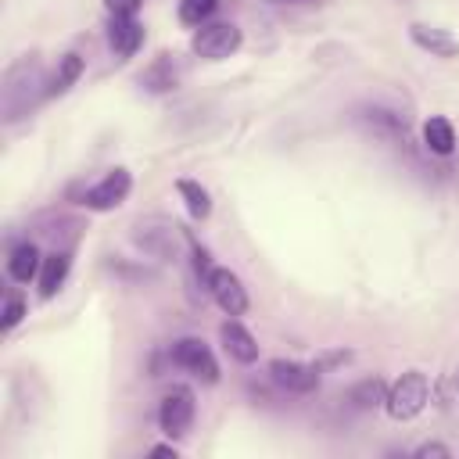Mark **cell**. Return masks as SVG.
Masks as SVG:
<instances>
[{
	"instance_id": "1",
	"label": "cell",
	"mask_w": 459,
	"mask_h": 459,
	"mask_svg": "<svg viewBox=\"0 0 459 459\" xmlns=\"http://www.w3.org/2000/svg\"><path fill=\"white\" fill-rule=\"evenodd\" d=\"M47 97V82H43V68L36 54H22L14 65H7L4 72V122H18L32 111V104Z\"/></svg>"
},
{
	"instance_id": "2",
	"label": "cell",
	"mask_w": 459,
	"mask_h": 459,
	"mask_svg": "<svg viewBox=\"0 0 459 459\" xmlns=\"http://www.w3.org/2000/svg\"><path fill=\"white\" fill-rule=\"evenodd\" d=\"M133 240H136L147 255H154V258H161V262H176V258L183 255V247H190V233H186L179 222L165 219V215H147V219H140V222L133 226Z\"/></svg>"
},
{
	"instance_id": "3",
	"label": "cell",
	"mask_w": 459,
	"mask_h": 459,
	"mask_svg": "<svg viewBox=\"0 0 459 459\" xmlns=\"http://www.w3.org/2000/svg\"><path fill=\"white\" fill-rule=\"evenodd\" d=\"M427 402H430V380H427V373H423V369H405V373L387 387L384 409H387L391 420L405 423V420H416V416L427 409Z\"/></svg>"
},
{
	"instance_id": "4",
	"label": "cell",
	"mask_w": 459,
	"mask_h": 459,
	"mask_svg": "<svg viewBox=\"0 0 459 459\" xmlns=\"http://www.w3.org/2000/svg\"><path fill=\"white\" fill-rule=\"evenodd\" d=\"M240 43H244V36H240V29L233 22H212V25H201L194 32L190 50L197 57H204V61H222L230 54H237Z\"/></svg>"
},
{
	"instance_id": "5",
	"label": "cell",
	"mask_w": 459,
	"mask_h": 459,
	"mask_svg": "<svg viewBox=\"0 0 459 459\" xmlns=\"http://www.w3.org/2000/svg\"><path fill=\"white\" fill-rule=\"evenodd\" d=\"M194 416H197L194 391H190V387H183V384L169 387V391H165V398H161V405H158V427H161L169 437H183V434L190 430Z\"/></svg>"
},
{
	"instance_id": "6",
	"label": "cell",
	"mask_w": 459,
	"mask_h": 459,
	"mask_svg": "<svg viewBox=\"0 0 459 459\" xmlns=\"http://www.w3.org/2000/svg\"><path fill=\"white\" fill-rule=\"evenodd\" d=\"M172 362L179 369H186L190 377H197L201 384H215L219 380V362H215L212 348L201 337H179L172 344Z\"/></svg>"
},
{
	"instance_id": "7",
	"label": "cell",
	"mask_w": 459,
	"mask_h": 459,
	"mask_svg": "<svg viewBox=\"0 0 459 459\" xmlns=\"http://www.w3.org/2000/svg\"><path fill=\"white\" fill-rule=\"evenodd\" d=\"M129 190H133L129 169H108L93 186H86L82 204H86L90 212H111V208H118V204L129 197Z\"/></svg>"
},
{
	"instance_id": "8",
	"label": "cell",
	"mask_w": 459,
	"mask_h": 459,
	"mask_svg": "<svg viewBox=\"0 0 459 459\" xmlns=\"http://www.w3.org/2000/svg\"><path fill=\"white\" fill-rule=\"evenodd\" d=\"M319 366L316 362H294V359H273L269 362V380L290 394H312L319 387Z\"/></svg>"
},
{
	"instance_id": "9",
	"label": "cell",
	"mask_w": 459,
	"mask_h": 459,
	"mask_svg": "<svg viewBox=\"0 0 459 459\" xmlns=\"http://www.w3.org/2000/svg\"><path fill=\"white\" fill-rule=\"evenodd\" d=\"M204 290L212 294V301H215L226 316H244V312H247V290H244V283H240V276H237L233 269L215 265L212 276H208V283H204Z\"/></svg>"
},
{
	"instance_id": "10",
	"label": "cell",
	"mask_w": 459,
	"mask_h": 459,
	"mask_svg": "<svg viewBox=\"0 0 459 459\" xmlns=\"http://www.w3.org/2000/svg\"><path fill=\"white\" fill-rule=\"evenodd\" d=\"M108 47L118 57H133L143 47V25L136 18H129V14H111V22H108Z\"/></svg>"
},
{
	"instance_id": "11",
	"label": "cell",
	"mask_w": 459,
	"mask_h": 459,
	"mask_svg": "<svg viewBox=\"0 0 459 459\" xmlns=\"http://www.w3.org/2000/svg\"><path fill=\"white\" fill-rule=\"evenodd\" d=\"M219 341H222V348H226V355H230L233 362L251 366V362L258 359V341H255L251 330H247L244 323H237V319H226V323L219 326Z\"/></svg>"
},
{
	"instance_id": "12",
	"label": "cell",
	"mask_w": 459,
	"mask_h": 459,
	"mask_svg": "<svg viewBox=\"0 0 459 459\" xmlns=\"http://www.w3.org/2000/svg\"><path fill=\"white\" fill-rule=\"evenodd\" d=\"M409 36L420 50H427L430 57H455L459 54V39L437 25H427V22H412L409 25Z\"/></svg>"
},
{
	"instance_id": "13",
	"label": "cell",
	"mask_w": 459,
	"mask_h": 459,
	"mask_svg": "<svg viewBox=\"0 0 459 459\" xmlns=\"http://www.w3.org/2000/svg\"><path fill=\"white\" fill-rule=\"evenodd\" d=\"M39 269H43V255H39V247H36L32 240L11 247V255H7V276H11L14 283H32V280H39Z\"/></svg>"
},
{
	"instance_id": "14",
	"label": "cell",
	"mask_w": 459,
	"mask_h": 459,
	"mask_svg": "<svg viewBox=\"0 0 459 459\" xmlns=\"http://www.w3.org/2000/svg\"><path fill=\"white\" fill-rule=\"evenodd\" d=\"M68 273H72V251H54V255H47L43 258V269H39V298H54L61 287H65V280H68Z\"/></svg>"
},
{
	"instance_id": "15",
	"label": "cell",
	"mask_w": 459,
	"mask_h": 459,
	"mask_svg": "<svg viewBox=\"0 0 459 459\" xmlns=\"http://www.w3.org/2000/svg\"><path fill=\"white\" fill-rule=\"evenodd\" d=\"M348 402L351 409L359 412H369V409H380L387 402V380L384 377H362L348 387Z\"/></svg>"
},
{
	"instance_id": "16",
	"label": "cell",
	"mask_w": 459,
	"mask_h": 459,
	"mask_svg": "<svg viewBox=\"0 0 459 459\" xmlns=\"http://www.w3.org/2000/svg\"><path fill=\"white\" fill-rule=\"evenodd\" d=\"M82 68H86V61H82L79 54H65V57H57V68H54V75L47 79V97H61V93H68V90L79 82Z\"/></svg>"
},
{
	"instance_id": "17",
	"label": "cell",
	"mask_w": 459,
	"mask_h": 459,
	"mask_svg": "<svg viewBox=\"0 0 459 459\" xmlns=\"http://www.w3.org/2000/svg\"><path fill=\"white\" fill-rule=\"evenodd\" d=\"M423 143L434 151V154H452L455 151V129H452V122L445 118V115H430L427 122H423Z\"/></svg>"
},
{
	"instance_id": "18",
	"label": "cell",
	"mask_w": 459,
	"mask_h": 459,
	"mask_svg": "<svg viewBox=\"0 0 459 459\" xmlns=\"http://www.w3.org/2000/svg\"><path fill=\"white\" fill-rule=\"evenodd\" d=\"M176 190H179V197L186 201V212H190L194 219H208V215H212V197H208V190H204L201 183H194V179H179Z\"/></svg>"
},
{
	"instance_id": "19",
	"label": "cell",
	"mask_w": 459,
	"mask_h": 459,
	"mask_svg": "<svg viewBox=\"0 0 459 459\" xmlns=\"http://www.w3.org/2000/svg\"><path fill=\"white\" fill-rule=\"evenodd\" d=\"M215 11H219V0H179V7H176L179 22L190 25V29L208 25V18H212Z\"/></svg>"
},
{
	"instance_id": "20",
	"label": "cell",
	"mask_w": 459,
	"mask_h": 459,
	"mask_svg": "<svg viewBox=\"0 0 459 459\" xmlns=\"http://www.w3.org/2000/svg\"><path fill=\"white\" fill-rule=\"evenodd\" d=\"M22 319H25V298L11 287V290L4 294V330H14Z\"/></svg>"
},
{
	"instance_id": "21",
	"label": "cell",
	"mask_w": 459,
	"mask_h": 459,
	"mask_svg": "<svg viewBox=\"0 0 459 459\" xmlns=\"http://www.w3.org/2000/svg\"><path fill=\"white\" fill-rule=\"evenodd\" d=\"M143 82L151 86V90H169V86H176V72H172V61L169 57H161L147 75H143Z\"/></svg>"
},
{
	"instance_id": "22",
	"label": "cell",
	"mask_w": 459,
	"mask_h": 459,
	"mask_svg": "<svg viewBox=\"0 0 459 459\" xmlns=\"http://www.w3.org/2000/svg\"><path fill=\"white\" fill-rule=\"evenodd\" d=\"M140 4H143V0H104V7H108L111 14H129V18H136Z\"/></svg>"
},
{
	"instance_id": "23",
	"label": "cell",
	"mask_w": 459,
	"mask_h": 459,
	"mask_svg": "<svg viewBox=\"0 0 459 459\" xmlns=\"http://www.w3.org/2000/svg\"><path fill=\"white\" fill-rule=\"evenodd\" d=\"M412 455H420V459H427V455H452V448H448V445H441V441H423Z\"/></svg>"
},
{
	"instance_id": "24",
	"label": "cell",
	"mask_w": 459,
	"mask_h": 459,
	"mask_svg": "<svg viewBox=\"0 0 459 459\" xmlns=\"http://www.w3.org/2000/svg\"><path fill=\"white\" fill-rule=\"evenodd\" d=\"M151 452H154V455H172V459H176V445H154Z\"/></svg>"
},
{
	"instance_id": "25",
	"label": "cell",
	"mask_w": 459,
	"mask_h": 459,
	"mask_svg": "<svg viewBox=\"0 0 459 459\" xmlns=\"http://www.w3.org/2000/svg\"><path fill=\"white\" fill-rule=\"evenodd\" d=\"M455 384H459V373H455Z\"/></svg>"
}]
</instances>
